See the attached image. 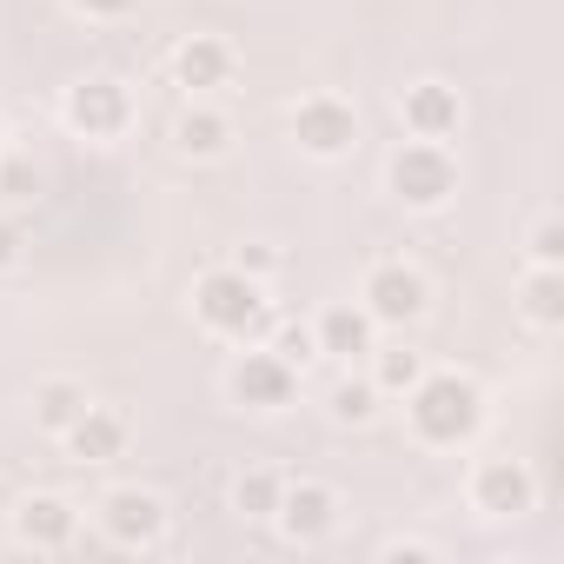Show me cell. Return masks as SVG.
I'll return each mask as SVG.
<instances>
[{"mask_svg": "<svg viewBox=\"0 0 564 564\" xmlns=\"http://www.w3.org/2000/svg\"><path fill=\"white\" fill-rule=\"evenodd\" d=\"M491 419V399L471 372L458 366H425V379L405 392V432L425 445V452H458L485 432Z\"/></svg>", "mask_w": 564, "mask_h": 564, "instance_id": "cell-1", "label": "cell"}, {"mask_svg": "<svg viewBox=\"0 0 564 564\" xmlns=\"http://www.w3.org/2000/svg\"><path fill=\"white\" fill-rule=\"evenodd\" d=\"M193 326L219 346H246V339H265L272 326V300H265V279H246L239 265H206L193 279Z\"/></svg>", "mask_w": 564, "mask_h": 564, "instance_id": "cell-2", "label": "cell"}, {"mask_svg": "<svg viewBox=\"0 0 564 564\" xmlns=\"http://www.w3.org/2000/svg\"><path fill=\"white\" fill-rule=\"evenodd\" d=\"M458 186H465L458 153L438 140H399L386 153V199L405 213H445L458 199Z\"/></svg>", "mask_w": 564, "mask_h": 564, "instance_id": "cell-3", "label": "cell"}, {"mask_svg": "<svg viewBox=\"0 0 564 564\" xmlns=\"http://www.w3.org/2000/svg\"><path fill=\"white\" fill-rule=\"evenodd\" d=\"M140 120V100L120 74H80L67 94H61V127L87 147H120Z\"/></svg>", "mask_w": 564, "mask_h": 564, "instance_id": "cell-4", "label": "cell"}, {"mask_svg": "<svg viewBox=\"0 0 564 564\" xmlns=\"http://www.w3.org/2000/svg\"><path fill=\"white\" fill-rule=\"evenodd\" d=\"M300 379H306V372H293L265 339H246V346L226 359V379H219V386H226V405H232V412L272 419V412H286V405L300 399Z\"/></svg>", "mask_w": 564, "mask_h": 564, "instance_id": "cell-5", "label": "cell"}, {"mask_svg": "<svg viewBox=\"0 0 564 564\" xmlns=\"http://www.w3.org/2000/svg\"><path fill=\"white\" fill-rule=\"evenodd\" d=\"M94 524H100V538H107L113 551H160L166 531H173V505H166L153 485L127 478V485H107V491L94 498Z\"/></svg>", "mask_w": 564, "mask_h": 564, "instance_id": "cell-6", "label": "cell"}, {"mask_svg": "<svg viewBox=\"0 0 564 564\" xmlns=\"http://www.w3.org/2000/svg\"><path fill=\"white\" fill-rule=\"evenodd\" d=\"M286 140H293L306 160L333 166V160H352V153H359L366 120H359V107H352L346 94H300L293 113H286Z\"/></svg>", "mask_w": 564, "mask_h": 564, "instance_id": "cell-7", "label": "cell"}, {"mask_svg": "<svg viewBox=\"0 0 564 564\" xmlns=\"http://www.w3.org/2000/svg\"><path fill=\"white\" fill-rule=\"evenodd\" d=\"M465 505L485 518V524H518L538 511V471L531 458H511V452H485L471 458L465 471Z\"/></svg>", "mask_w": 564, "mask_h": 564, "instance_id": "cell-8", "label": "cell"}, {"mask_svg": "<svg viewBox=\"0 0 564 564\" xmlns=\"http://www.w3.org/2000/svg\"><path fill=\"white\" fill-rule=\"evenodd\" d=\"M359 306L372 313L379 333H412L432 313V279L412 259H372L359 272Z\"/></svg>", "mask_w": 564, "mask_h": 564, "instance_id": "cell-9", "label": "cell"}, {"mask_svg": "<svg viewBox=\"0 0 564 564\" xmlns=\"http://www.w3.org/2000/svg\"><path fill=\"white\" fill-rule=\"evenodd\" d=\"M339 524H346V498H339V485H326V478H286V491H279V511H272V531L286 538L293 551H319V544H333Z\"/></svg>", "mask_w": 564, "mask_h": 564, "instance_id": "cell-10", "label": "cell"}, {"mask_svg": "<svg viewBox=\"0 0 564 564\" xmlns=\"http://www.w3.org/2000/svg\"><path fill=\"white\" fill-rule=\"evenodd\" d=\"M8 538L34 557H61L80 544V505L67 491H21L8 511Z\"/></svg>", "mask_w": 564, "mask_h": 564, "instance_id": "cell-11", "label": "cell"}, {"mask_svg": "<svg viewBox=\"0 0 564 564\" xmlns=\"http://www.w3.org/2000/svg\"><path fill=\"white\" fill-rule=\"evenodd\" d=\"M399 127H405V140H438V147H452V140L465 133V94H458L452 80H438V74L405 80V87H399Z\"/></svg>", "mask_w": 564, "mask_h": 564, "instance_id": "cell-12", "label": "cell"}, {"mask_svg": "<svg viewBox=\"0 0 564 564\" xmlns=\"http://www.w3.org/2000/svg\"><path fill=\"white\" fill-rule=\"evenodd\" d=\"M173 87L186 94V100H213L219 87H232V74H239V54H232V41L226 34H186L180 47H173Z\"/></svg>", "mask_w": 564, "mask_h": 564, "instance_id": "cell-13", "label": "cell"}, {"mask_svg": "<svg viewBox=\"0 0 564 564\" xmlns=\"http://www.w3.org/2000/svg\"><path fill=\"white\" fill-rule=\"evenodd\" d=\"M54 445H61V452H67L80 471H100V465L127 458V445H133V419L94 399V405H87V412H80V419H74V425L54 438Z\"/></svg>", "mask_w": 564, "mask_h": 564, "instance_id": "cell-14", "label": "cell"}, {"mask_svg": "<svg viewBox=\"0 0 564 564\" xmlns=\"http://www.w3.org/2000/svg\"><path fill=\"white\" fill-rule=\"evenodd\" d=\"M313 339H319V359L352 366V359H366L379 346V326H372V313L359 300H333V306L313 313Z\"/></svg>", "mask_w": 564, "mask_h": 564, "instance_id": "cell-15", "label": "cell"}, {"mask_svg": "<svg viewBox=\"0 0 564 564\" xmlns=\"http://www.w3.org/2000/svg\"><path fill=\"white\" fill-rule=\"evenodd\" d=\"M232 140H239V127H232V113L226 107H213V100H186L180 113H173V153L180 160H226L232 153Z\"/></svg>", "mask_w": 564, "mask_h": 564, "instance_id": "cell-16", "label": "cell"}, {"mask_svg": "<svg viewBox=\"0 0 564 564\" xmlns=\"http://www.w3.org/2000/svg\"><path fill=\"white\" fill-rule=\"evenodd\" d=\"M87 405H94V392H87V379H74V372H47V379H34V392H28V419H34L41 438H61Z\"/></svg>", "mask_w": 564, "mask_h": 564, "instance_id": "cell-17", "label": "cell"}, {"mask_svg": "<svg viewBox=\"0 0 564 564\" xmlns=\"http://www.w3.org/2000/svg\"><path fill=\"white\" fill-rule=\"evenodd\" d=\"M518 313L538 333H557L564 326V265H524L518 272Z\"/></svg>", "mask_w": 564, "mask_h": 564, "instance_id": "cell-18", "label": "cell"}, {"mask_svg": "<svg viewBox=\"0 0 564 564\" xmlns=\"http://www.w3.org/2000/svg\"><path fill=\"white\" fill-rule=\"evenodd\" d=\"M279 491H286V471H272V465H246V471H232L226 505H232V518H246V524H272Z\"/></svg>", "mask_w": 564, "mask_h": 564, "instance_id": "cell-19", "label": "cell"}, {"mask_svg": "<svg viewBox=\"0 0 564 564\" xmlns=\"http://www.w3.org/2000/svg\"><path fill=\"white\" fill-rule=\"evenodd\" d=\"M425 366H432V359H425L419 346H405V339H399V346H372V352H366V379L379 386V399H405V392L425 379Z\"/></svg>", "mask_w": 564, "mask_h": 564, "instance_id": "cell-20", "label": "cell"}, {"mask_svg": "<svg viewBox=\"0 0 564 564\" xmlns=\"http://www.w3.org/2000/svg\"><path fill=\"white\" fill-rule=\"evenodd\" d=\"M379 405H386V399H379V386H372V379H352V372L326 392V412H333L339 425H372V419H379Z\"/></svg>", "mask_w": 564, "mask_h": 564, "instance_id": "cell-21", "label": "cell"}, {"mask_svg": "<svg viewBox=\"0 0 564 564\" xmlns=\"http://www.w3.org/2000/svg\"><path fill=\"white\" fill-rule=\"evenodd\" d=\"M265 346L286 359L293 372H306V366H319V339H313V319H272L265 326Z\"/></svg>", "mask_w": 564, "mask_h": 564, "instance_id": "cell-22", "label": "cell"}, {"mask_svg": "<svg viewBox=\"0 0 564 564\" xmlns=\"http://www.w3.org/2000/svg\"><path fill=\"white\" fill-rule=\"evenodd\" d=\"M524 265H564V219L557 213H538L531 232H524Z\"/></svg>", "mask_w": 564, "mask_h": 564, "instance_id": "cell-23", "label": "cell"}, {"mask_svg": "<svg viewBox=\"0 0 564 564\" xmlns=\"http://www.w3.org/2000/svg\"><path fill=\"white\" fill-rule=\"evenodd\" d=\"M379 557H386V564H438L445 544H438V538H419V531H392V538L379 544Z\"/></svg>", "mask_w": 564, "mask_h": 564, "instance_id": "cell-24", "label": "cell"}, {"mask_svg": "<svg viewBox=\"0 0 564 564\" xmlns=\"http://www.w3.org/2000/svg\"><path fill=\"white\" fill-rule=\"evenodd\" d=\"M226 265H239L246 279H265V286H272V272L286 265V252H279L272 239H246V246H232V259H226Z\"/></svg>", "mask_w": 564, "mask_h": 564, "instance_id": "cell-25", "label": "cell"}, {"mask_svg": "<svg viewBox=\"0 0 564 564\" xmlns=\"http://www.w3.org/2000/svg\"><path fill=\"white\" fill-rule=\"evenodd\" d=\"M28 226H21V213H0V279H8V272H21L28 265Z\"/></svg>", "mask_w": 564, "mask_h": 564, "instance_id": "cell-26", "label": "cell"}, {"mask_svg": "<svg viewBox=\"0 0 564 564\" xmlns=\"http://www.w3.org/2000/svg\"><path fill=\"white\" fill-rule=\"evenodd\" d=\"M34 193H41V166L0 153V199H34Z\"/></svg>", "mask_w": 564, "mask_h": 564, "instance_id": "cell-27", "label": "cell"}, {"mask_svg": "<svg viewBox=\"0 0 564 564\" xmlns=\"http://www.w3.org/2000/svg\"><path fill=\"white\" fill-rule=\"evenodd\" d=\"M67 8H74L80 21H100V28H107V21H127L140 0H67Z\"/></svg>", "mask_w": 564, "mask_h": 564, "instance_id": "cell-28", "label": "cell"}, {"mask_svg": "<svg viewBox=\"0 0 564 564\" xmlns=\"http://www.w3.org/2000/svg\"><path fill=\"white\" fill-rule=\"evenodd\" d=\"M0 153H8V120H0Z\"/></svg>", "mask_w": 564, "mask_h": 564, "instance_id": "cell-29", "label": "cell"}]
</instances>
